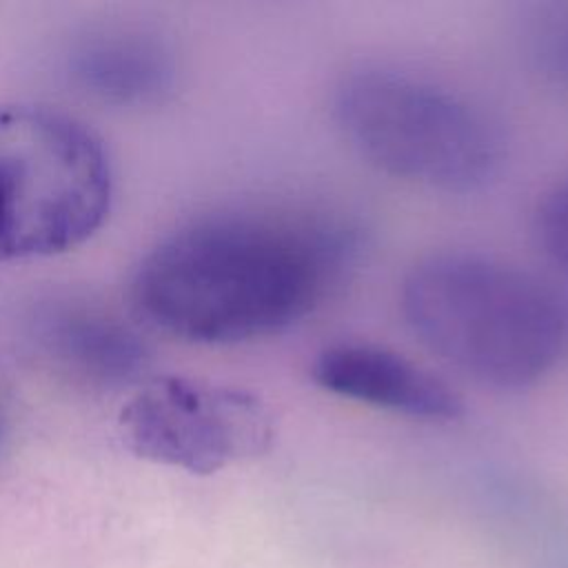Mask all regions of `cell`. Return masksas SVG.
Wrapping results in <instances>:
<instances>
[{
	"instance_id": "6da1fadb",
	"label": "cell",
	"mask_w": 568,
	"mask_h": 568,
	"mask_svg": "<svg viewBox=\"0 0 568 568\" xmlns=\"http://www.w3.org/2000/svg\"><path fill=\"white\" fill-rule=\"evenodd\" d=\"M359 224L335 211L251 209L191 220L138 266L133 306L153 328L195 344L280 333L353 271Z\"/></svg>"
},
{
	"instance_id": "7a4b0ae2",
	"label": "cell",
	"mask_w": 568,
	"mask_h": 568,
	"mask_svg": "<svg viewBox=\"0 0 568 568\" xmlns=\"http://www.w3.org/2000/svg\"><path fill=\"white\" fill-rule=\"evenodd\" d=\"M402 315L439 359L501 390L528 388L566 346L552 288L477 251H433L402 280Z\"/></svg>"
},
{
	"instance_id": "3957f363",
	"label": "cell",
	"mask_w": 568,
	"mask_h": 568,
	"mask_svg": "<svg viewBox=\"0 0 568 568\" xmlns=\"http://www.w3.org/2000/svg\"><path fill=\"white\" fill-rule=\"evenodd\" d=\"M333 118L351 149L397 180L466 193L506 162L499 122L455 87L393 64L348 71L333 93Z\"/></svg>"
},
{
	"instance_id": "277c9868",
	"label": "cell",
	"mask_w": 568,
	"mask_h": 568,
	"mask_svg": "<svg viewBox=\"0 0 568 568\" xmlns=\"http://www.w3.org/2000/svg\"><path fill=\"white\" fill-rule=\"evenodd\" d=\"M109 204L111 169L91 129L44 106H0V262L80 246Z\"/></svg>"
},
{
	"instance_id": "5b68a950",
	"label": "cell",
	"mask_w": 568,
	"mask_h": 568,
	"mask_svg": "<svg viewBox=\"0 0 568 568\" xmlns=\"http://www.w3.org/2000/svg\"><path fill=\"white\" fill-rule=\"evenodd\" d=\"M124 446L155 464L211 475L262 453L273 422L248 390L191 377H153L120 410Z\"/></svg>"
},
{
	"instance_id": "8992f818",
	"label": "cell",
	"mask_w": 568,
	"mask_h": 568,
	"mask_svg": "<svg viewBox=\"0 0 568 568\" xmlns=\"http://www.w3.org/2000/svg\"><path fill=\"white\" fill-rule=\"evenodd\" d=\"M311 379L342 399L413 419L453 422L464 410L444 379L377 344L337 342L322 348L311 364Z\"/></svg>"
},
{
	"instance_id": "52a82bcc",
	"label": "cell",
	"mask_w": 568,
	"mask_h": 568,
	"mask_svg": "<svg viewBox=\"0 0 568 568\" xmlns=\"http://www.w3.org/2000/svg\"><path fill=\"white\" fill-rule=\"evenodd\" d=\"M69 73L78 87L102 102L140 106L160 102L173 89L178 60L158 31L111 27L71 47Z\"/></svg>"
},
{
	"instance_id": "ba28073f",
	"label": "cell",
	"mask_w": 568,
	"mask_h": 568,
	"mask_svg": "<svg viewBox=\"0 0 568 568\" xmlns=\"http://www.w3.org/2000/svg\"><path fill=\"white\" fill-rule=\"evenodd\" d=\"M38 348L62 371L98 384H122L146 368V346L120 320L78 304H55L36 317Z\"/></svg>"
},
{
	"instance_id": "9c48e42d",
	"label": "cell",
	"mask_w": 568,
	"mask_h": 568,
	"mask_svg": "<svg viewBox=\"0 0 568 568\" xmlns=\"http://www.w3.org/2000/svg\"><path fill=\"white\" fill-rule=\"evenodd\" d=\"M532 237L541 255L568 277V178L555 182L537 200Z\"/></svg>"
},
{
	"instance_id": "30bf717a",
	"label": "cell",
	"mask_w": 568,
	"mask_h": 568,
	"mask_svg": "<svg viewBox=\"0 0 568 568\" xmlns=\"http://www.w3.org/2000/svg\"><path fill=\"white\" fill-rule=\"evenodd\" d=\"M530 55L550 82L568 91V11L550 13L532 27Z\"/></svg>"
},
{
	"instance_id": "8fae6325",
	"label": "cell",
	"mask_w": 568,
	"mask_h": 568,
	"mask_svg": "<svg viewBox=\"0 0 568 568\" xmlns=\"http://www.w3.org/2000/svg\"><path fill=\"white\" fill-rule=\"evenodd\" d=\"M566 280H568V277H566ZM566 284H568V282H566ZM555 295H557V302H559V308H561L564 331H566V342H568V286H566L564 293H557V291H555Z\"/></svg>"
},
{
	"instance_id": "7c38bea8",
	"label": "cell",
	"mask_w": 568,
	"mask_h": 568,
	"mask_svg": "<svg viewBox=\"0 0 568 568\" xmlns=\"http://www.w3.org/2000/svg\"><path fill=\"white\" fill-rule=\"evenodd\" d=\"M4 430H7V422H4V415H2V410H0V446H2V442H4Z\"/></svg>"
}]
</instances>
